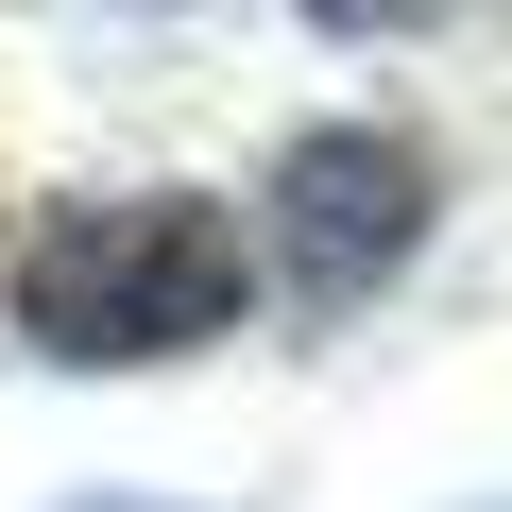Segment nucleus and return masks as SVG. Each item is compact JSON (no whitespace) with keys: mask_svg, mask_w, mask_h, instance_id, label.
Returning a JSON list of instances; mask_svg holds the SVG:
<instances>
[{"mask_svg":"<svg viewBox=\"0 0 512 512\" xmlns=\"http://www.w3.org/2000/svg\"><path fill=\"white\" fill-rule=\"evenodd\" d=\"M256 222H274L256 256H274L308 308H359V291H393L410 256H427V222H444V154L393 137V120H325V137L274 154V205H256Z\"/></svg>","mask_w":512,"mask_h":512,"instance_id":"nucleus-2","label":"nucleus"},{"mask_svg":"<svg viewBox=\"0 0 512 512\" xmlns=\"http://www.w3.org/2000/svg\"><path fill=\"white\" fill-rule=\"evenodd\" d=\"M256 308V239L205 188H86L35 222L18 256V342L69 376H137V359H205Z\"/></svg>","mask_w":512,"mask_h":512,"instance_id":"nucleus-1","label":"nucleus"}]
</instances>
